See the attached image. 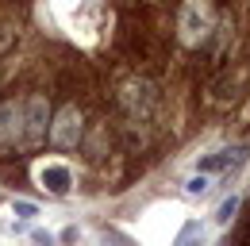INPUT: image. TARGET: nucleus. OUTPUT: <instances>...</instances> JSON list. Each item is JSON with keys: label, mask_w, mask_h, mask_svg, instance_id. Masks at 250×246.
Here are the masks:
<instances>
[{"label": "nucleus", "mask_w": 250, "mask_h": 246, "mask_svg": "<svg viewBox=\"0 0 250 246\" xmlns=\"http://www.w3.org/2000/svg\"><path fill=\"white\" fill-rule=\"evenodd\" d=\"M120 104H124V112L131 120H150L154 108H158V85L154 81H143V77H131L120 89Z\"/></svg>", "instance_id": "nucleus-3"}, {"label": "nucleus", "mask_w": 250, "mask_h": 246, "mask_svg": "<svg viewBox=\"0 0 250 246\" xmlns=\"http://www.w3.org/2000/svg\"><path fill=\"white\" fill-rule=\"evenodd\" d=\"M12 212L23 215V219H31V215H39V204H27V200H12Z\"/></svg>", "instance_id": "nucleus-10"}, {"label": "nucleus", "mask_w": 250, "mask_h": 246, "mask_svg": "<svg viewBox=\"0 0 250 246\" xmlns=\"http://www.w3.org/2000/svg\"><path fill=\"white\" fill-rule=\"evenodd\" d=\"M0 150H23V100L0 104Z\"/></svg>", "instance_id": "nucleus-5"}, {"label": "nucleus", "mask_w": 250, "mask_h": 246, "mask_svg": "<svg viewBox=\"0 0 250 246\" xmlns=\"http://www.w3.org/2000/svg\"><path fill=\"white\" fill-rule=\"evenodd\" d=\"M216 27V0H181L177 8V39L188 50L204 46Z\"/></svg>", "instance_id": "nucleus-1"}, {"label": "nucleus", "mask_w": 250, "mask_h": 246, "mask_svg": "<svg viewBox=\"0 0 250 246\" xmlns=\"http://www.w3.org/2000/svg\"><path fill=\"white\" fill-rule=\"evenodd\" d=\"M46 127H50V108L42 96H27L23 100V150L39 146L46 139Z\"/></svg>", "instance_id": "nucleus-4"}, {"label": "nucleus", "mask_w": 250, "mask_h": 246, "mask_svg": "<svg viewBox=\"0 0 250 246\" xmlns=\"http://www.w3.org/2000/svg\"><path fill=\"white\" fill-rule=\"evenodd\" d=\"M46 135H50V143H54L58 150H73V146L81 143V135H85L81 108H77V104H62V108L50 116V127H46Z\"/></svg>", "instance_id": "nucleus-2"}, {"label": "nucleus", "mask_w": 250, "mask_h": 246, "mask_svg": "<svg viewBox=\"0 0 250 246\" xmlns=\"http://www.w3.org/2000/svg\"><path fill=\"white\" fill-rule=\"evenodd\" d=\"M208 184H212V173H204V169H200L196 177H188V181H185V192H188V196H204V192H208Z\"/></svg>", "instance_id": "nucleus-8"}, {"label": "nucleus", "mask_w": 250, "mask_h": 246, "mask_svg": "<svg viewBox=\"0 0 250 246\" xmlns=\"http://www.w3.org/2000/svg\"><path fill=\"white\" fill-rule=\"evenodd\" d=\"M243 158H247V150H243V146H227V150H219V154H212V158H204V162H200V169H204V173H216V177H219L223 169L239 165Z\"/></svg>", "instance_id": "nucleus-7"}, {"label": "nucleus", "mask_w": 250, "mask_h": 246, "mask_svg": "<svg viewBox=\"0 0 250 246\" xmlns=\"http://www.w3.org/2000/svg\"><path fill=\"white\" fill-rule=\"evenodd\" d=\"M235 212H239V196H227V200L219 204V215H216V223H219V227H227V223L235 219Z\"/></svg>", "instance_id": "nucleus-9"}, {"label": "nucleus", "mask_w": 250, "mask_h": 246, "mask_svg": "<svg viewBox=\"0 0 250 246\" xmlns=\"http://www.w3.org/2000/svg\"><path fill=\"white\" fill-rule=\"evenodd\" d=\"M35 181L42 184L46 192H54V196H69V192H73V173H69V165H65L62 158L39 162V165H35Z\"/></svg>", "instance_id": "nucleus-6"}]
</instances>
